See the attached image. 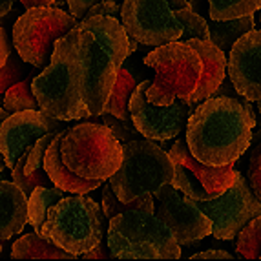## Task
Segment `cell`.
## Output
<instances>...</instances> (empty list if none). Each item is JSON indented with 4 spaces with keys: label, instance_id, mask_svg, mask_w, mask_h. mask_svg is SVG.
Instances as JSON below:
<instances>
[{
    "label": "cell",
    "instance_id": "obj_1",
    "mask_svg": "<svg viewBox=\"0 0 261 261\" xmlns=\"http://www.w3.org/2000/svg\"><path fill=\"white\" fill-rule=\"evenodd\" d=\"M256 113L236 97H208L187 117V146L199 163L221 166L236 163L252 143Z\"/></svg>",
    "mask_w": 261,
    "mask_h": 261
},
{
    "label": "cell",
    "instance_id": "obj_2",
    "mask_svg": "<svg viewBox=\"0 0 261 261\" xmlns=\"http://www.w3.org/2000/svg\"><path fill=\"white\" fill-rule=\"evenodd\" d=\"M75 46L84 66V105L90 115L105 110L119 68L128 59V35L112 15L81 18L71 28Z\"/></svg>",
    "mask_w": 261,
    "mask_h": 261
},
{
    "label": "cell",
    "instance_id": "obj_3",
    "mask_svg": "<svg viewBox=\"0 0 261 261\" xmlns=\"http://www.w3.org/2000/svg\"><path fill=\"white\" fill-rule=\"evenodd\" d=\"M39 110L59 121L90 117L84 105V66L71 30L55 40L49 62L31 81Z\"/></svg>",
    "mask_w": 261,
    "mask_h": 261
},
{
    "label": "cell",
    "instance_id": "obj_4",
    "mask_svg": "<svg viewBox=\"0 0 261 261\" xmlns=\"http://www.w3.org/2000/svg\"><path fill=\"white\" fill-rule=\"evenodd\" d=\"M106 245L117 259H179L181 245L153 212V196L108 219Z\"/></svg>",
    "mask_w": 261,
    "mask_h": 261
},
{
    "label": "cell",
    "instance_id": "obj_5",
    "mask_svg": "<svg viewBox=\"0 0 261 261\" xmlns=\"http://www.w3.org/2000/svg\"><path fill=\"white\" fill-rule=\"evenodd\" d=\"M105 221L102 208L86 194L64 196L49 206L40 236L79 257L105 238Z\"/></svg>",
    "mask_w": 261,
    "mask_h": 261
},
{
    "label": "cell",
    "instance_id": "obj_6",
    "mask_svg": "<svg viewBox=\"0 0 261 261\" xmlns=\"http://www.w3.org/2000/svg\"><path fill=\"white\" fill-rule=\"evenodd\" d=\"M121 165L108 177V185L122 203H130L144 192L153 196L159 187L172 183L174 161L153 141H124L121 143Z\"/></svg>",
    "mask_w": 261,
    "mask_h": 261
},
{
    "label": "cell",
    "instance_id": "obj_7",
    "mask_svg": "<svg viewBox=\"0 0 261 261\" xmlns=\"http://www.w3.org/2000/svg\"><path fill=\"white\" fill-rule=\"evenodd\" d=\"M61 159L79 177L106 181L121 165L122 150L108 126L84 121L66 128L61 139Z\"/></svg>",
    "mask_w": 261,
    "mask_h": 261
},
{
    "label": "cell",
    "instance_id": "obj_8",
    "mask_svg": "<svg viewBox=\"0 0 261 261\" xmlns=\"http://www.w3.org/2000/svg\"><path fill=\"white\" fill-rule=\"evenodd\" d=\"M144 66L155 71V79L146 88V99L157 106L172 105L175 99L187 100L203 70L199 53L185 40L155 46L144 57Z\"/></svg>",
    "mask_w": 261,
    "mask_h": 261
},
{
    "label": "cell",
    "instance_id": "obj_9",
    "mask_svg": "<svg viewBox=\"0 0 261 261\" xmlns=\"http://www.w3.org/2000/svg\"><path fill=\"white\" fill-rule=\"evenodd\" d=\"M73 15L53 6L26 9L13 24V46L22 61L42 70L49 62L55 40L77 24Z\"/></svg>",
    "mask_w": 261,
    "mask_h": 261
},
{
    "label": "cell",
    "instance_id": "obj_10",
    "mask_svg": "<svg viewBox=\"0 0 261 261\" xmlns=\"http://www.w3.org/2000/svg\"><path fill=\"white\" fill-rule=\"evenodd\" d=\"M187 6L188 0H124L119 17L128 37L155 48L179 40L181 24L175 11Z\"/></svg>",
    "mask_w": 261,
    "mask_h": 261
},
{
    "label": "cell",
    "instance_id": "obj_11",
    "mask_svg": "<svg viewBox=\"0 0 261 261\" xmlns=\"http://www.w3.org/2000/svg\"><path fill=\"white\" fill-rule=\"evenodd\" d=\"M194 203L212 223L210 234L221 241L236 240L238 232L250 219L261 216V199L254 196L248 181L241 175L240 170H236L232 185L219 196Z\"/></svg>",
    "mask_w": 261,
    "mask_h": 261
},
{
    "label": "cell",
    "instance_id": "obj_12",
    "mask_svg": "<svg viewBox=\"0 0 261 261\" xmlns=\"http://www.w3.org/2000/svg\"><path fill=\"white\" fill-rule=\"evenodd\" d=\"M150 81H143L135 86L128 100V112L137 134L150 141H168L181 134L187 117L196 108L185 100L175 99L172 105L157 106L146 99V88Z\"/></svg>",
    "mask_w": 261,
    "mask_h": 261
},
{
    "label": "cell",
    "instance_id": "obj_13",
    "mask_svg": "<svg viewBox=\"0 0 261 261\" xmlns=\"http://www.w3.org/2000/svg\"><path fill=\"white\" fill-rule=\"evenodd\" d=\"M153 212L174 234L181 247H192L210 236L212 223L199 206L172 185H163L153 194Z\"/></svg>",
    "mask_w": 261,
    "mask_h": 261
},
{
    "label": "cell",
    "instance_id": "obj_14",
    "mask_svg": "<svg viewBox=\"0 0 261 261\" xmlns=\"http://www.w3.org/2000/svg\"><path fill=\"white\" fill-rule=\"evenodd\" d=\"M59 121L42 112V110H22L9 113L0 122V155L4 159L6 168H13L18 157L39 139L40 135L64 126Z\"/></svg>",
    "mask_w": 261,
    "mask_h": 261
},
{
    "label": "cell",
    "instance_id": "obj_15",
    "mask_svg": "<svg viewBox=\"0 0 261 261\" xmlns=\"http://www.w3.org/2000/svg\"><path fill=\"white\" fill-rule=\"evenodd\" d=\"M226 59V73L232 86L248 102H259L261 88V33L257 30L247 31L232 44Z\"/></svg>",
    "mask_w": 261,
    "mask_h": 261
},
{
    "label": "cell",
    "instance_id": "obj_16",
    "mask_svg": "<svg viewBox=\"0 0 261 261\" xmlns=\"http://www.w3.org/2000/svg\"><path fill=\"white\" fill-rule=\"evenodd\" d=\"M168 155L172 157L174 163H179L181 166H185V168L196 177V181H199L201 187L208 192L210 197L219 196V194L225 192L226 188L232 185V181H234V174H236L234 163H226V165H221V166H210V165H205V163H199L196 157L190 153L185 139L175 141V143L172 144V148H170Z\"/></svg>",
    "mask_w": 261,
    "mask_h": 261
},
{
    "label": "cell",
    "instance_id": "obj_17",
    "mask_svg": "<svg viewBox=\"0 0 261 261\" xmlns=\"http://www.w3.org/2000/svg\"><path fill=\"white\" fill-rule=\"evenodd\" d=\"M185 42H188L192 48L199 53L201 62H203V70H201L197 86L194 88V92L187 97L185 102H188V105H199L201 100L208 99L212 95L214 90L226 77V53L221 51L218 46H214L210 40L188 39Z\"/></svg>",
    "mask_w": 261,
    "mask_h": 261
},
{
    "label": "cell",
    "instance_id": "obj_18",
    "mask_svg": "<svg viewBox=\"0 0 261 261\" xmlns=\"http://www.w3.org/2000/svg\"><path fill=\"white\" fill-rule=\"evenodd\" d=\"M64 132H66V126L57 132V135L51 139L48 150L44 153L42 168L57 188H61V190H64V192H70V194H90L92 190L99 188L100 185H102V181H100V179L79 177L77 174H73V172H70V170L66 168L61 159V139H62V135H64Z\"/></svg>",
    "mask_w": 261,
    "mask_h": 261
},
{
    "label": "cell",
    "instance_id": "obj_19",
    "mask_svg": "<svg viewBox=\"0 0 261 261\" xmlns=\"http://www.w3.org/2000/svg\"><path fill=\"white\" fill-rule=\"evenodd\" d=\"M28 225V196L13 181L0 179V241L20 234Z\"/></svg>",
    "mask_w": 261,
    "mask_h": 261
},
{
    "label": "cell",
    "instance_id": "obj_20",
    "mask_svg": "<svg viewBox=\"0 0 261 261\" xmlns=\"http://www.w3.org/2000/svg\"><path fill=\"white\" fill-rule=\"evenodd\" d=\"M13 259H75L73 254L66 252L46 238H42L37 232L22 236L17 240L11 248Z\"/></svg>",
    "mask_w": 261,
    "mask_h": 261
},
{
    "label": "cell",
    "instance_id": "obj_21",
    "mask_svg": "<svg viewBox=\"0 0 261 261\" xmlns=\"http://www.w3.org/2000/svg\"><path fill=\"white\" fill-rule=\"evenodd\" d=\"M137 84H139V79L135 77L126 66H121L102 112L110 113L117 119H122V121H132L130 112H128V100H130L132 92Z\"/></svg>",
    "mask_w": 261,
    "mask_h": 261
},
{
    "label": "cell",
    "instance_id": "obj_22",
    "mask_svg": "<svg viewBox=\"0 0 261 261\" xmlns=\"http://www.w3.org/2000/svg\"><path fill=\"white\" fill-rule=\"evenodd\" d=\"M206 26H208V40L226 53L236 40L254 28V15H243V17L230 18V20L210 18L206 20Z\"/></svg>",
    "mask_w": 261,
    "mask_h": 261
},
{
    "label": "cell",
    "instance_id": "obj_23",
    "mask_svg": "<svg viewBox=\"0 0 261 261\" xmlns=\"http://www.w3.org/2000/svg\"><path fill=\"white\" fill-rule=\"evenodd\" d=\"M66 196V192L53 187H37L35 190L28 196V223L33 226V230L40 234L42 223L46 219L49 206L55 205L57 201L62 199Z\"/></svg>",
    "mask_w": 261,
    "mask_h": 261
},
{
    "label": "cell",
    "instance_id": "obj_24",
    "mask_svg": "<svg viewBox=\"0 0 261 261\" xmlns=\"http://www.w3.org/2000/svg\"><path fill=\"white\" fill-rule=\"evenodd\" d=\"M37 70H40V68L31 66L30 73H28L26 77L6 90L4 110L8 113L22 112V110H37V108H39V102H37L35 95H33V90H31V81H33V77L37 75Z\"/></svg>",
    "mask_w": 261,
    "mask_h": 261
},
{
    "label": "cell",
    "instance_id": "obj_25",
    "mask_svg": "<svg viewBox=\"0 0 261 261\" xmlns=\"http://www.w3.org/2000/svg\"><path fill=\"white\" fill-rule=\"evenodd\" d=\"M206 2L212 20H230L243 15H254L261 6V0H206Z\"/></svg>",
    "mask_w": 261,
    "mask_h": 261
},
{
    "label": "cell",
    "instance_id": "obj_26",
    "mask_svg": "<svg viewBox=\"0 0 261 261\" xmlns=\"http://www.w3.org/2000/svg\"><path fill=\"white\" fill-rule=\"evenodd\" d=\"M238 243L236 248L247 259H257L259 257V247H261V218L256 216L247 225L238 232Z\"/></svg>",
    "mask_w": 261,
    "mask_h": 261
},
{
    "label": "cell",
    "instance_id": "obj_27",
    "mask_svg": "<svg viewBox=\"0 0 261 261\" xmlns=\"http://www.w3.org/2000/svg\"><path fill=\"white\" fill-rule=\"evenodd\" d=\"M179 24H181V35L179 40H188V39H201L208 40V26L206 20L201 17L199 13H196L190 6L181 8L175 11Z\"/></svg>",
    "mask_w": 261,
    "mask_h": 261
},
{
    "label": "cell",
    "instance_id": "obj_28",
    "mask_svg": "<svg viewBox=\"0 0 261 261\" xmlns=\"http://www.w3.org/2000/svg\"><path fill=\"white\" fill-rule=\"evenodd\" d=\"M30 70H31V64L24 62L18 57V53L11 49L6 62L0 68V93H4L9 86H13L15 83L22 81V79L30 73Z\"/></svg>",
    "mask_w": 261,
    "mask_h": 261
},
{
    "label": "cell",
    "instance_id": "obj_29",
    "mask_svg": "<svg viewBox=\"0 0 261 261\" xmlns=\"http://www.w3.org/2000/svg\"><path fill=\"white\" fill-rule=\"evenodd\" d=\"M88 121H95V122H102L105 126L110 128L112 135L119 143H124V141H132V139H137V130L134 128L132 121H122V119H117L110 115V113L102 112L99 115H90L86 117Z\"/></svg>",
    "mask_w": 261,
    "mask_h": 261
},
{
    "label": "cell",
    "instance_id": "obj_30",
    "mask_svg": "<svg viewBox=\"0 0 261 261\" xmlns=\"http://www.w3.org/2000/svg\"><path fill=\"white\" fill-rule=\"evenodd\" d=\"M150 197H152V194L144 192V194L137 196L135 199H132L130 203H122V201L117 199V196L113 194L110 185H106V187L102 188V212H105V218L110 219L112 216H115V214H121V212H126V210H130V208H135V206L143 205L144 201L150 199Z\"/></svg>",
    "mask_w": 261,
    "mask_h": 261
},
{
    "label": "cell",
    "instance_id": "obj_31",
    "mask_svg": "<svg viewBox=\"0 0 261 261\" xmlns=\"http://www.w3.org/2000/svg\"><path fill=\"white\" fill-rule=\"evenodd\" d=\"M59 130H61V128H59ZM59 130H51V132H48V134L40 135L39 139H37L35 143L28 148L26 163H24V170H22L24 174H31V172H35L37 168H40V166H42L44 153H46L49 143H51V139L55 137Z\"/></svg>",
    "mask_w": 261,
    "mask_h": 261
},
{
    "label": "cell",
    "instance_id": "obj_32",
    "mask_svg": "<svg viewBox=\"0 0 261 261\" xmlns=\"http://www.w3.org/2000/svg\"><path fill=\"white\" fill-rule=\"evenodd\" d=\"M259 161H261V146L257 143L252 157H250V166H248V183L252 185L254 196L261 199V175H259Z\"/></svg>",
    "mask_w": 261,
    "mask_h": 261
},
{
    "label": "cell",
    "instance_id": "obj_33",
    "mask_svg": "<svg viewBox=\"0 0 261 261\" xmlns=\"http://www.w3.org/2000/svg\"><path fill=\"white\" fill-rule=\"evenodd\" d=\"M97 2H100V0H66V4L70 8V15H73L77 20H81L88 9Z\"/></svg>",
    "mask_w": 261,
    "mask_h": 261
},
{
    "label": "cell",
    "instance_id": "obj_34",
    "mask_svg": "<svg viewBox=\"0 0 261 261\" xmlns=\"http://www.w3.org/2000/svg\"><path fill=\"white\" fill-rule=\"evenodd\" d=\"M112 256V252H110L108 245H106V240L102 238V240L97 243V247H93L90 252L83 254L84 259H108V257Z\"/></svg>",
    "mask_w": 261,
    "mask_h": 261
},
{
    "label": "cell",
    "instance_id": "obj_35",
    "mask_svg": "<svg viewBox=\"0 0 261 261\" xmlns=\"http://www.w3.org/2000/svg\"><path fill=\"white\" fill-rule=\"evenodd\" d=\"M190 259L192 261H196V259H234V256L225 252V250H205V252L194 254Z\"/></svg>",
    "mask_w": 261,
    "mask_h": 261
},
{
    "label": "cell",
    "instance_id": "obj_36",
    "mask_svg": "<svg viewBox=\"0 0 261 261\" xmlns=\"http://www.w3.org/2000/svg\"><path fill=\"white\" fill-rule=\"evenodd\" d=\"M9 51H11V44H9V37L4 33V30L0 28V68L8 59Z\"/></svg>",
    "mask_w": 261,
    "mask_h": 261
},
{
    "label": "cell",
    "instance_id": "obj_37",
    "mask_svg": "<svg viewBox=\"0 0 261 261\" xmlns=\"http://www.w3.org/2000/svg\"><path fill=\"white\" fill-rule=\"evenodd\" d=\"M122 2H124V0H100V4L105 6L106 13L112 15V17H119Z\"/></svg>",
    "mask_w": 261,
    "mask_h": 261
},
{
    "label": "cell",
    "instance_id": "obj_38",
    "mask_svg": "<svg viewBox=\"0 0 261 261\" xmlns=\"http://www.w3.org/2000/svg\"><path fill=\"white\" fill-rule=\"evenodd\" d=\"M53 0H20V4L24 9L37 8V6H51Z\"/></svg>",
    "mask_w": 261,
    "mask_h": 261
},
{
    "label": "cell",
    "instance_id": "obj_39",
    "mask_svg": "<svg viewBox=\"0 0 261 261\" xmlns=\"http://www.w3.org/2000/svg\"><path fill=\"white\" fill-rule=\"evenodd\" d=\"M93 15H108V13H106L105 6L100 4V2H97V4H93L92 8L88 9L86 13H84V17H83V18H86V17H93Z\"/></svg>",
    "mask_w": 261,
    "mask_h": 261
},
{
    "label": "cell",
    "instance_id": "obj_40",
    "mask_svg": "<svg viewBox=\"0 0 261 261\" xmlns=\"http://www.w3.org/2000/svg\"><path fill=\"white\" fill-rule=\"evenodd\" d=\"M15 0H0V17L8 15L11 9H13Z\"/></svg>",
    "mask_w": 261,
    "mask_h": 261
},
{
    "label": "cell",
    "instance_id": "obj_41",
    "mask_svg": "<svg viewBox=\"0 0 261 261\" xmlns=\"http://www.w3.org/2000/svg\"><path fill=\"white\" fill-rule=\"evenodd\" d=\"M8 115H9V113H8V112H6V110H4V108H0V122L4 121V119H6V117H8ZM0 159H2V155H0Z\"/></svg>",
    "mask_w": 261,
    "mask_h": 261
},
{
    "label": "cell",
    "instance_id": "obj_42",
    "mask_svg": "<svg viewBox=\"0 0 261 261\" xmlns=\"http://www.w3.org/2000/svg\"><path fill=\"white\" fill-rule=\"evenodd\" d=\"M6 170V163H4V159H0V174Z\"/></svg>",
    "mask_w": 261,
    "mask_h": 261
},
{
    "label": "cell",
    "instance_id": "obj_43",
    "mask_svg": "<svg viewBox=\"0 0 261 261\" xmlns=\"http://www.w3.org/2000/svg\"><path fill=\"white\" fill-rule=\"evenodd\" d=\"M0 252H2V245H0Z\"/></svg>",
    "mask_w": 261,
    "mask_h": 261
}]
</instances>
